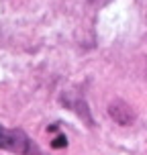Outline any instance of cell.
I'll return each mask as SVG.
<instances>
[{
  "label": "cell",
  "mask_w": 147,
  "mask_h": 155,
  "mask_svg": "<svg viewBox=\"0 0 147 155\" xmlns=\"http://www.w3.org/2000/svg\"><path fill=\"white\" fill-rule=\"evenodd\" d=\"M65 143H68V141H65V137H57V139H55V143H53V147H63Z\"/></svg>",
  "instance_id": "cell-2"
},
{
  "label": "cell",
  "mask_w": 147,
  "mask_h": 155,
  "mask_svg": "<svg viewBox=\"0 0 147 155\" xmlns=\"http://www.w3.org/2000/svg\"><path fill=\"white\" fill-rule=\"evenodd\" d=\"M0 149H6V151H15V153L27 155L31 149V141L18 129H4L0 124Z\"/></svg>",
  "instance_id": "cell-1"
}]
</instances>
